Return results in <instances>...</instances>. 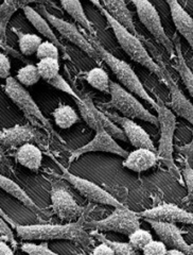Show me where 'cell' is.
I'll return each mask as SVG.
<instances>
[{
  "instance_id": "cell-1",
  "label": "cell",
  "mask_w": 193,
  "mask_h": 255,
  "mask_svg": "<svg viewBox=\"0 0 193 255\" xmlns=\"http://www.w3.org/2000/svg\"><path fill=\"white\" fill-rule=\"evenodd\" d=\"M0 215L17 233V236L23 241H54V239H63L70 241L81 245L87 248L92 245L93 239L91 233L87 232L85 228L84 216L75 222H67L65 225H29L21 226L15 223L5 213L0 210Z\"/></svg>"
},
{
  "instance_id": "cell-2",
  "label": "cell",
  "mask_w": 193,
  "mask_h": 255,
  "mask_svg": "<svg viewBox=\"0 0 193 255\" xmlns=\"http://www.w3.org/2000/svg\"><path fill=\"white\" fill-rule=\"evenodd\" d=\"M101 13L103 14L104 17L106 18L108 26L110 27L112 32H114L119 46L122 48V50L130 57V59L136 63L140 64L141 66L146 67L160 80H164V68L162 66H159L158 64L153 60V58L146 49V47L143 46L138 36L132 33L130 30L126 29L119 21H117L106 10L102 9Z\"/></svg>"
},
{
  "instance_id": "cell-3",
  "label": "cell",
  "mask_w": 193,
  "mask_h": 255,
  "mask_svg": "<svg viewBox=\"0 0 193 255\" xmlns=\"http://www.w3.org/2000/svg\"><path fill=\"white\" fill-rule=\"evenodd\" d=\"M90 41L93 43L96 50L98 51L100 59L106 64L112 71V74L116 76L119 83L123 87H125L127 91H130L131 93L137 96V97H139L143 101L148 102L149 105H151L156 110L157 100L152 98L149 95L148 91L144 89L140 79L138 78L137 75H136V73L130 64L115 57L114 54L110 53L107 49H105V48L102 46V44L96 37L90 38Z\"/></svg>"
},
{
  "instance_id": "cell-4",
  "label": "cell",
  "mask_w": 193,
  "mask_h": 255,
  "mask_svg": "<svg viewBox=\"0 0 193 255\" xmlns=\"http://www.w3.org/2000/svg\"><path fill=\"white\" fill-rule=\"evenodd\" d=\"M156 112L160 132L157 148L158 159L167 167L169 172L175 179L181 180V171L179 167L176 166L173 157V139L176 130V116L174 112L160 99H157Z\"/></svg>"
},
{
  "instance_id": "cell-5",
  "label": "cell",
  "mask_w": 193,
  "mask_h": 255,
  "mask_svg": "<svg viewBox=\"0 0 193 255\" xmlns=\"http://www.w3.org/2000/svg\"><path fill=\"white\" fill-rule=\"evenodd\" d=\"M110 100L106 103H101V109H112L118 111L124 117L131 119H140V121L150 123L159 127L158 117L149 112L142 103L136 97V95L127 91L120 83L110 82Z\"/></svg>"
},
{
  "instance_id": "cell-6",
  "label": "cell",
  "mask_w": 193,
  "mask_h": 255,
  "mask_svg": "<svg viewBox=\"0 0 193 255\" xmlns=\"http://www.w3.org/2000/svg\"><path fill=\"white\" fill-rule=\"evenodd\" d=\"M4 93L14 105L17 107L31 125L38 128H45L47 131L52 132L50 122L45 117L41 109L38 108L31 94L25 86L20 84L16 78L9 77L4 83Z\"/></svg>"
},
{
  "instance_id": "cell-7",
  "label": "cell",
  "mask_w": 193,
  "mask_h": 255,
  "mask_svg": "<svg viewBox=\"0 0 193 255\" xmlns=\"http://www.w3.org/2000/svg\"><path fill=\"white\" fill-rule=\"evenodd\" d=\"M139 214L126 206L118 207L108 217L98 221H85V228L99 232H117L130 235L135 230L140 228Z\"/></svg>"
},
{
  "instance_id": "cell-8",
  "label": "cell",
  "mask_w": 193,
  "mask_h": 255,
  "mask_svg": "<svg viewBox=\"0 0 193 255\" xmlns=\"http://www.w3.org/2000/svg\"><path fill=\"white\" fill-rule=\"evenodd\" d=\"M58 166L62 170V174H54V178L56 179H63L70 183V185L74 186L80 194H81L84 198H86L88 201L96 203V204H104L109 205L118 209V207H123L121 202L118 201L117 199L111 196L105 189H103L99 185H96V183L88 181L86 179H83L81 177L71 173L67 168H65L63 165H61L59 162H56Z\"/></svg>"
},
{
  "instance_id": "cell-9",
  "label": "cell",
  "mask_w": 193,
  "mask_h": 255,
  "mask_svg": "<svg viewBox=\"0 0 193 255\" xmlns=\"http://www.w3.org/2000/svg\"><path fill=\"white\" fill-rule=\"evenodd\" d=\"M51 202L52 212L62 221H74L83 217L90 209L77 203L68 187L61 180L51 183Z\"/></svg>"
},
{
  "instance_id": "cell-10",
  "label": "cell",
  "mask_w": 193,
  "mask_h": 255,
  "mask_svg": "<svg viewBox=\"0 0 193 255\" xmlns=\"http://www.w3.org/2000/svg\"><path fill=\"white\" fill-rule=\"evenodd\" d=\"M132 2L136 7L138 18L144 28L150 32L158 44L165 48L169 54H172L175 51L174 43L166 33L162 18L154 4L150 0H132Z\"/></svg>"
},
{
  "instance_id": "cell-11",
  "label": "cell",
  "mask_w": 193,
  "mask_h": 255,
  "mask_svg": "<svg viewBox=\"0 0 193 255\" xmlns=\"http://www.w3.org/2000/svg\"><path fill=\"white\" fill-rule=\"evenodd\" d=\"M37 11L50 22L52 28L58 31L61 34V36L65 37L69 42L78 46L80 49L84 51L87 55H90L91 58L95 60L100 59L98 51L96 50V48L94 47L93 43L90 41V38H87L84 34H82L81 31L79 30V28L75 25V23L64 20L58 17V16L53 15L46 9L45 4H39Z\"/></svg>"
},
{
  "instance_id": "cell-12",
  "label": "cell",
  "mask_w": 193,
  "mask_h": 255,
  "mask_svg": "<svg viewBox=\"0 0 193 255\" xmlns=\"http://www.w3.org/2000/svg\"><path fill=\"white\" fill-rule=\"evenodd\" d=\"M96 151H100V152L112 153V154L121 156L123 158L127 157L128 155L127 151L124 150L121 146H119L117 141L115 140V138L112 137L111 135L101 126L96 130L95 137L90 142H87L86 145L76 149L75 151H72V153L68 158V162L69 164H71L79 157H81L82 155L90 152H96Z\"/></svg>"
},
{
  "instance_id": "cell-13",
  "label": "cell",
  "mask_w": 193,
  "mask_h": 255,
  "mask_svg": "<svg viewBox=\"0 0 193 255\" xmlns=\"http://www.w3.org/2000/svg\"><path fill=\"white\" fill-rule=\"evenodd\" d=\"M45 135L31 124L16 125L0 131V143L2 147H20L26 143L42 145Z\"/></svg>"
},
{
  "instance_id": "cell-14",
  "label": "cell",
  "mask_w": 193,
  "mask_h": 255,
  "mask_svg": "<svg viewBox=\"0 0 193 255\" xmlns=\"http://www.w3.org/2000/svg\"><path fill=\"white\" fill-rule=\"evenodd\" d=\"M112 122L121 128L124 132L127 141L131 142V145L136 149L138 148H147L153 151H156L154 142H153L150 134L140 127L137 123H135L133 119L124 116H120L116 113H111L106 110H102Z\"/></svg>"
},
{
  "instance_id": "cell-15",
  "label": "cell",
  "mask_w": 193,
  "mask_h": 255,
  "mask_svg": "<svg viewBox=\"0 0 193 255\" xmlns=\"http://www.w3.org/2000/svg\"><path fill=\"white\" fill-rule=\"evenodd\" d=\"M139 214L141 219H152L166 222H181L193 226V213L182 209L173 203H162L152 209L142 211Z\"/></svg>"
},
{
  "instance_id": "cell-16",
  "label": "cell",
  "mask_w": 193,
  "mask_h": 255,
  "mask_svg": "<svg viewBox=\"0 0 193 255\" xmlns=\"http://www.w3.org/2000/svg\"><path fill=\"white\" fill-rule=\"evenodd\" d=\"M164 74L163 81L168 87L171 99L169 107L174 112V114L187 121L193 127V103L186 97V95L183 93L179 84L166 68H164Z\"/></svg>"
},
{
  "instance_id": "cell-17",
  "label": "cell",
  "mask_w": 193,
  "mask_h": 255,
  "mask_svg": "<svg viewBox=\"0 0 193 255\" xmlns=\"http://www.w3.org/2000/svg\"><path fill=\"white\" fill-rule=\"evenodd\" d=\"M152 229L155 231L159 241H162L170 249H178L191 255L190 245L183 237L181 229L172 222L146 219Z\"/></svg>"
},
{
  "instance_id": "cell-18",
  "label": "cell",
  "mask_w": 193,
  "mask_h": 255,
  "mask_svg": "<svg viewBox=\"0 0 193 255\" xmlns=\"http://www.w3.org/2000/svg\"><path fill=\"white\" fill-rule=\"evenodd\" d=\"M31 3L50 4L55 6L50 0H3L0 5V43L1 47L6 45V30L12 16L19 9L23 10Z\"/></svg>"
},
{
  "instance_id": "cell-19",
  "label": "cell",
  "mask_w": 193,
  "mask_h": 255,
  "mask_svg": "<svg viewBox=\"0 0 193 255\" xmlns=\"http://www.w3.org/2000/svg\"><path fill=\"white\" fill-rule=\"evenodd\" d=\"M167 2L172 21L179 33L186 39L193 51V18L191 15L184 9L179 0H165Z\"/></svg>"
},
{
  "instance_id": "cell-20",
  "label": "cell",
  "mask_w": 193,
  "mask_h": 255,
  "mask_svg": "<svg viewBox=\"0 0 193 255\" xmlns=\"http://www.w3.org/2000/svg\"><path fill=\"white\" fill-rule=\"evenodd\" d=\"M157 162H159V159L156 151L138 148L128 153L127 157L124 158L122 166L135 172H142L153 168L156 166Z\"/></svg>"
},
{
  "instance_id": "cell-21",
  "label": "cell",
  "mask_w": 193,
  "mask_h": 255,
  "mask_svg": "<svg viewBox=\"0 0 193 255\" xmlns=\"http://www.w3.org/2000/svg\"><path fill=\"white\" fill-rule=\"evenodd\" d=\"M99 1L103 9L106 10L117 21L130 30L132 33L138 34L134 23L133 14L128 9L125 0H99Z\"/></svg>"
},
{
  "instance_id": "cell-22",
  "label": "cell",
  "mask_w": 193,
  "mask_h": 255,
  "mask_svg": "<svg viewBox=\"0 0 193 255\" xmlns=\"http://www.w3.org/2000/svg\"><path fill=\"white\" fill-rule=\"evenodd\" d=\"M22 11L26 16V18L30 21L31 25L36 29L39 34H42L45 38H47V41H50L53 44H55L60 49L65 50V47H64V45L60 42V39L56 37L55 33L53 32V28L50 25V22L48 21L41 13L36 11L34 7H32L31 5L26 6Z\"/></svg>"
},
{
  "instance_id": "cell-23",
  "label": "cell",
  "mask_w": 193,
  "mask_h": 255,
  "mask_svg": "<svg viewBox=\"0 0 193 255\" xmlns=\"http://www.w3.org/2000/svg\"><path fill=\"white\" fill-rule=\"evenodd\" d=\"M16 161L31 171H38L42 166L43 152L35 143H26L16 151Z\"/></svg>"
},
{
  "instance_id": "cell-24",
  "label": "cell",
  "mask_w": 193,
  "mask_h": 255,
  "mask_svg": "<svg viewBox=\"0 0 193 255\" xmlns=\"http://www.w3.org/2000/svg\"><path fill=\"white\" fill-rule=\"evenodd\" d=\"M0 187L4 190L5 193L11 195L15 199H17L19 202H21L26 207H28L30 211L35 214L42 213V210L39 209L38 205L32 200L30 196L17 184V183H15L13 180L4 177L2 174L0 175Z\"/></svg>"
},
{
  "instance_id": "cell-25",
  "label": "cell",
  "mask_w": 193,
  "mask_h": 255,
  "mask_svg": "<svg viewBox=\"0 0 193 255\" xmlns=\"http://www.w3.org/2000/svg\"><path fill=\"white\" fill-rule=\"evenodd\" d=\"M60 2L63 9L67 12L72 19L76 20L80 26H82L85 30L90 32L93 37L96 36V30L91 20L87 17L81 0H60Z\"/></svg>"
},
{
  "instance_id": "cell-26",
  "label": "cell",
  "mask_w": 193,
  "mask_h": 255,
  "mask_svg": "<svg viewBox=\"0 0 193 255\" xmlns=\"http://www.w3.org/2000/svg\"><path fill=\"white\" fill-rule=\"evenodd\" d=\"M51 115L53 116L55 125L63 130L69 129V128L80 122V116L77 113V111L72 107L68 105H63V103H61L52 112Z\"/></svg>"
},
{
  "instance_id": "cell-27",
  "label": "cell",
  "mask_w": 193,
  "mask_h": 255,
  "mask_svg": "<svg viewBox=\"0 0 193 255\" xmlns=\"http://www.w3.org/2000/svg\"><path fill=\"white\" fill-rule=\"evenodd\" d=\"M175 53H176V70L179 71L182 81L186 87L191 98L193 99V71L189 67L182 51V47L179 42L174 43Z\"/></svg>"
},
{
  "instance_id": "cell-28",
  "label": "cell",
  "mask_w": 193,
  "mask_h": 255,
  "mask_svg": "<svg viewBox=\"0 0 193 255\" xmlns=\"http://www.w3.org/2000/svg\"><path fill=\"white\" fill-rule=\"evenodd\" d=\"M86 82L95 90L108 94L110 93V82L108 74L101 67H94L85 75Z\"/></svg>"
},
{
  "instance_id": "cell-29",
  "label": "cell",
  "mask_w": 193,
  "mask_h": 255,
  "mask_svg": "<svg viewBox=\"0 0 193 255\" xmlns=\"http://www.w3.org/2000/svg\"><path fill=\"white\" fill-rule=\"evenodd\" d=\"M17 35V42L19 51L21 54L30 57V55L36 54L39 45L43 43V38L34 33H25V32L14 30Z\"/></svg>"
},
{
  "instance_id": "cell-30",
  "label": "cell",
  "mask_w": 193,
  "mask_h": 255,
  "mask_svg": "<svg viewBox=\"0 0 193 255\" xmlns=\"http://www.w3.org/2000/svg\"><path fill=\"white\" fill-rule=\"evenodd\" d=\"M90 233L94 238L96 239V241L108 245L110 248L114 250L116 255H141L139 251L136 250L130 243L112 242L110 239L104 236L102 233H100L99 231H96V230H92Z\"/></svg>"
},
{
  "instance_id": "cell-31",
  "label": "cell",
  "mask_w": 193,
  "mask_h": 255,
  "mask_svg": "<svg viewBox=\"0 0 193 255\" xmlns=\"http://www.w3.org/2000/svg\"><path fill=\"white\" fill-rule=\"evenodd\" d=\"M15 78L25 87L33 86L42 79L37 66L33 65V64H28V65H25L21 68H19Z\"/></svg>"
},
{
  "instance_id": "cell-32",
  "label": "cell",
  "mask_w": 193,
  "mask_h": 255,
  "mask_svg": "<svg viewBox=\"0 0 193 255\" xmlns=\"http://www.w3.org/2000/svg\"><path fill=\"white\" fill-rule=\"evenodd\" d=\"M36 66L38 68L39 74H41L42 79L45 80L46 82L50 81L51 79L60 75L61 65H60L59 59H51V58L42 59L38 61Z\"/></svg>"
},
{
  "instance_id": "cell-33",
  "label": "cell",
  "mask_w": 193,
  "mask_h": 255,
  "mask_svg": "<svg viewBox=\"0 0 193 255\" xmlns=\"http://www.w3.org/2000/svg\"><path fill=\"white\" fill-rule=\"evenodd\" d=\"M153 241L152 234L147 230L137 229L133 233L128 235V243H130L136 250L142 251L149 243Z\"/></svg>"
},
{
  "instance_id": "cell-34",
  "label": "cell",
  "mask_w": 193,
  "mask_h": 255,
  "mask_svg": "<svg viewBox=\"0 0 193 255\" xmlns=\"http://www.w3.org/2000/svg\"><path fill=\"white\" fill-rule=\"evenodd\" d=\"M183 178L187 186V196L183 200V203L193 207V168L187 161L185 162L183 168Z\"/></svg>"
},
{
  "instance_id": "cell-35",
  "label": "cell",
  "mask_w": 193,
  "mask_h": 255,
  "mask_svg": "<svg viewBox=\"0 0 193 255\" xmlns=\"http://www.w3.org/2000/svg\"><path fill=\"white\" fill-rule=\"evenodd\" d=\"M36 57L38 60L42 59H60V48L50 41H45L39 45L36 51Z\"/></svg>"
},
{
  "instance_id": "cell-36",
  "label": "cell",
  "mask_w": 193,
  "mask_h": 255,
  "mask_svg": "<svg viewBox=\"0 0 193 255\" xmlns=\"http://www.w3.org/2000/svg\"><path fill=\"white\" fill-rule=\"evenodd\" d=\"M21 251L27 253L28 255H60L58 253L53 252L49 246H48V242H44L39 245L35 244H22L20 247Z\"/></svg>"
},
{
  "instance_id": "cell-37",
  "label": "cell",
  "mask_w": 193,
  "mask_h": 255,
  "mask_svg": "<svg viewBox=\"0 0 193 255\" xmlns=\"http://www.w3.org/2000/svg\"><path fill=\"white\" fill-rule=\"evenodd\" d=\"M47 83L49 84V85H51L52 87H54V89H56V90H59V91H61L63 93L70 95L71 97H74L77 101H81L82 100V97H80V96L74 90H72V87L69 85V83L61 75L56 76L55 78L51 79L50 81H48Z\"/></svg>"
},
{
  "instance_id": "cell-38",
  "label": "cell",
  "mask_w": 193,
  "mask_h": 255,
  "mask_svg": "<svg viewBox=\"0 0 193 255\" xmlns=\"http://www.w3.org/2000/svg\"><path fill=\"white\" fill-rule=\"evenodd\" d=\"M0 234H1V241L11 246L13 250L18 248V243L16 241V238L12 232V229L9 227V225H7L3 218L0 220Z\"/></svg>"
},
{
  "instance_id": "cell-39",
  "label": "cell",
  "mask_w": 193,
  "mask_h": 255,
  "mask_svg": "<svg viewBox=\"0 0 193 255\" xmlns=\"http://www.w3.org/2000/svg\"><path fill=\"white\" fill-rule=\"evenodd\" d=\"M168 247L162 241H153L142 250V255H166Z\"/></svg>"
},
{
  "instance_id": "cell-40",
  "label": "cell",
  "mask_w": 193,
  "mask_h": 255,
  "mask_svg": "<svg viewBox=\"0 0 193 255\" xmlns=\"http://www.w3.org/2000/svg\"><path fill=\"white\" fill-rule=\"evenodd\" d=\"M11 60L4 52L0 53V78L6 80L11 74Z\"/></svg>"
},
{
  "instance_id": "cell-41",
  "label": "cell",
  "mask_w": 193,
  "mask_h": 255,
  "mask_svg": "<svg viewBox=\"0 0 193 255\" xmlns=\"http://www.w3.org/2000/svg\"><path fill=\"white\" fill-rule=\"evenodd\" d=\"M93 255H116V254L108 245L101 243L99 246H96L94 249Z\"/></svg>"
},
{
  "instance_id": "cell-42",
  "label": "cell",
  "mask_w": 193,
  "mask_h": 255,
  "mask_svg": "<svg viewBox=\"0 0 193 255\" xmlns=\"http://www.w3.org/2000/svg\"><path fill=\"white\" fill-rule=\"evenodd\" d=\"M184 154L187 156V163L193 168V142L190 146H187L182 149Z\"/></svg>"
},
{
  "instance_id": "cell-43",
  "label": "cell",
  "mask_w": 193,
  "mask_h": 255,
  "mask_svg": "<svg viewBox=\"0 0 193 255\" xmlns=\"http://www.w3.org/2000/svg\"><path fill=\"white\" fill-rule=\"evenodd\" d=\"M0 255H15L14 250L11 246L5 242H0Z\"/></svg>"
},
{
  "instance_id": "cell-44",
  "label": "cell",
  "mask_w": 193,
  "mask_h": 255,
  "mask_svg": "<svg viewBox=\"0 0 193 255\" xmlns=\"http://www.w3.org/2000/svg\"><path fill=\"white\" fill-rule=\"evenodd\" d=\"M166 255H189V254H187L186 252H184V251L178 250V249H170V250H168Z\"/></svg>"
},
{
  "instance_id": "cell-45",
  "label": "cell",
  "mask_w": 193,
  "mask_h": 255,
  "mask_svg": "<svg viewBox=\"0 0 193 255\" xmlns=\"http://www.w3.org/2000/svg\"><path fill=\"white\" fill-rule=\"evenodd\" d=\"M88 1H91L95 6L98 7L100 11L103 9V6H102V4H101V2L99 1V0H88Z\"/></svg>"
},
{
  "instance_id": "cell-46",
  "label": "cell",
  "mask_w": 193,
  "mask_h": 255,
  "mask_svg": "<svg viewBox=\"0 0 193 255\" xmlns=\"http://www.w3.org/2000/svg\"><path fill=\"white\" fill-rule=\"evenodd\" d=\"M190 250H191V255H193V244L190 245Z\"/></svg>"
}]
</instances>
